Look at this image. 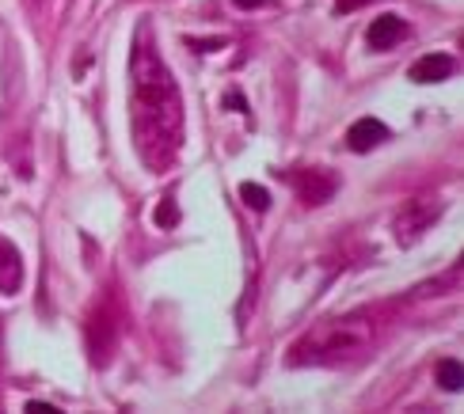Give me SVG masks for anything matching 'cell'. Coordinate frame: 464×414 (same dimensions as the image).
<instances>
[{
    "mask_svg": "<svg viewBox=\"0 0 464 414\" xmlns=\"http://www.w3.org/2000/svg\"><path fill=\"white\" fill-rule=\"evenodd\" d=\"M403 19L396 15V12H384V15H377L373 24H370V31H365V46L370 50H392L400 38H403Z\"/></svg>",
    "mask_w": 464,
    "mask_h": 414,
    "instance_id": "8",
    "label": "cell"
},
{
    "mask_svg": "<svg viewBox=\"0 0 464 414\" xmlns=\"http://www.w3.org/2000/svg\"><path fill=\"white\" fill-rule=\"evenodd\" d=\"M438 384L446 388V391H460V384H464V369H460V361H453V358H446L438 365Z\"/></svg>",
    "mask_w": 464,
    "mask_h": 414,
    "instance_id": "11",
    "label": "cell"
},
{
    "mask_svg": "<svg viewBox=\"0 0 464 414\" xmlns=\"http://www.w3.org/2000/svg\"><path fill=\"white\" fill-rule=\"evenodd\" d=\"M24 289V259L12 244H0V293H19Z\"/></svg>",
    "mask_w": 464,
    "mask_h": 414,
    "instance_id": "9",
    "label": "cell"
},
{
    "mask_svg": "<svg viewBox=\"0 0 464 414\" xmlns=\"http://www.w3.org/2000/svg\"><path fill=\"white\" fill-rule=\"evenodd\" d=\"M285 183L297 190V198L304 206H324L335 198L339 179L327 168H297V171H285Z\"/></svg>",
    "mask_w": 464,
    "mask_h": 414,
    "instance_id": "3",
    "label": "cell"
},
{
    "mask_svg": "<svg viewBox=\"0 0 464 414\" xmlns=\"http://www.w3.org/2000/svg\"><path fill=\"white\" fill-rule=\"evenodd\" d=\"M24 5H27V8H38V5H43V0H24Z\"/></svg>",
    "mask_w": 464,
    "mask_h": 414,
    "instance_id": "19",
    "label": "cell"
},
{
    "mask_svg": "<svg viewBox=\"0 0 464 414\" xmlns=\"http://www.w3.org/2000/svg\"><path fill=\"white\" fill-rule=\"evenodd\" d=\"M27 410H31V414H57V407H53V403H34V400L27 403Z\"/></svg>",
    "mask_w": 464,
    "mask_h": 414,
    "instance_id": "16",
    "label": "cell"
},
{
    "mask_svg": "<svg viewBox=\"0 0 464 414\" xmlns=\"http://www.w3.org/2000/svg\"><path fill=\"white\" fill-rule=\"evenodd\" d=\"M152 221H157V228H176V225H179V206H176V198H171V194L157 206Z\"/></svg>",
    "mask_w": 464,
    "mask_h": 414,
    "instance_id": "13",
    "label": "cell"
},
{
    "mask_svg": "<svg viewBox=\"0 0 464 414\" xmlns=\"http://www.w3.org/2000/svg\"><path fill=\"white\" fill-rule=\"evenodd\" d=\"M373 342V320L370 315H335V320L316 323L308 334L289 350V365L294 369H335L358 361Z\"/></svg>",
    "mask_w": 464,
    "mask_h": 414,
    "instance_id": "2",
    "label": "cell"
},
{
    "mask_svg": "<svg viewBox=\"0 0 464 414\" xmlns=\"http://www.w3.org/2000/svg\"><path fill=\"white\" fill-rule=\"evenodd\" d=\"M362 5H370V0H335V12H339V15H351V12H358Z\"/></svg>",
    "mask_w": 464,
    "mask_h": 414,
    "instance_id": "14",
    "label": "cell"
},
{
    "mask_svg": "<svg viewBox=\"0 0 464 414\" xmlns=\"http://www.w3.org/2000/svg\"><path fill=\"white\" fill-rule=\"evenodd\" d=\"M240 202L251 206L256 213H263V209H270V194H266L259 183H244V187H240Z\"/></svg>",
    "mask_w": 464,
    "mask_h": 414,
    "instance_id": "12",
    "label": "cell"
},
{
    "mask_svg": "<svg viewBox=\"0 0 464 414\" xmlns=\"http://www.w3.org/2000/svg\"><path fill=\"white\" fill-rule=\"evenodd\" d=\"M225 103H228L232 111H247V103H244V95H240V91H228V95H225Z\"/></svg>",
    "mask_w": 464,
    "mask_h": 414,
    "instance_id": "15",
    "label": "cell"
},
{
    "mask_svg": "<svg viewBox=\"0 0 464 414\" xmlns=\"http://www.w3.org/2000/svg\"><path fill=\"white\" fill-rule=\"evenodd\" d=\"M130 84H133V145L149 171H168L183 149V103L171 81L157 43L149 38V24L138 27L130 53Z\"/></svg>",
    "mask_w": 464,
    "mask_h": 414,
    "instance_id": "1",
    "label": "cell"
},
{
    "mask_svg": "<svg viewBox=\"0 0 464 414\" xmlns=\"http://www.w3.org/2000/svg\"><path fill=\"white\" fill-rule=\"evenodd\" d=\"M450 285H460V266H453L450 274H441V278H434V282H422L415 297H441V293H453Z\"/></svg>",
    "mask_w": 464,
    "mask_h": 414,
    "instance_id": "10",
    "label": "cell"
},
{
    "mask_svg": "<svg viewBox=\"0 0 464 414\" xmlns=\"http://www.w3.org/2000/svg\"><path fill=\"white\" fill-rule=\"evenodd\" d=\"M114 342H119V320H114L107 308L92 312V320H88V353H92V361L107 365Z\"/></svg>",
    "mask_w": 464,
    "mask_h": 414,
    "instance_id": "4",
    "label": "cell"
},
{
    "mask_svg": "<svg viewBox=\"0 0 464 414\" xmlns=\"http://www.w3.org/2000/svg\"><path fill=\"white\" fill-rule=\"evenodd\" d=\"M237 8H263V5H270V0H232Z\"/></svg>",
    "mask_w": 464,
    "mask_h": 414,
    "instance_id": "18",
    "label": "cell"
},
{
    "mask_svg": "<svg viewBox=\"0 0 464 414\" xmlns=\"http://www.w3.org/2000/svg\"><path fill=\"white\" fill-rule=\"evenodd\" d=\"M221 46H225L221 38H218V43H214V38H206V43H195V50H202V53H206V50H221Z\"/></svg>",
    "mask_w": 464,
    "mask_h": 414,
    "instance_id": "17",
    "label": "cell"
},
{
    "mask_svg": "<svg viewBox=\"0 0 464 414\" xmlns=\"http://www.w3.org/2000/svg\"><path fill=\"white\" fill-rule=\"evenodd\" d=\"M457 72V62L450 53H427V57H419V62L411 65V81L415 84H441V81H450V76Z\"/></svg>",
    "mask_w": 464,
    "mask_h": 414,
    "instance_id": "7",
    "label": "cell"
},
{
    "mask_svg": "<svg viewBox=\"0 0 464 414\" xmlns=\"http://www.w3.org/2000/svg\"><path fill=\"white\" fill-rule=\"evenodd\" d=\"M389 126L381 122V118H358V122L346 130V145H351V152H370L377 145L389 141Z\"/></svg>",
    "mask_w": 464,
    "mask_h": 414,
    "instance_id": "6",
    "label": "cell"
},
{
    "mask_svg": "<svg viewBox=\"0 0 464 414\" xmlns=\"http://www.w3.org/2000/svg\"><path fill=\"white\" fill-rule=\"evenodd\" d=\"M438 217H441V206H438V202H411L408 209L396 217V240H400L403 247H411L419 236L438 221Z\"/></svg>",
    "mask_w": 464,
    "mask_h": 414,
    "instance_id": "5",
    "label": "cell"
}]
</instances>
